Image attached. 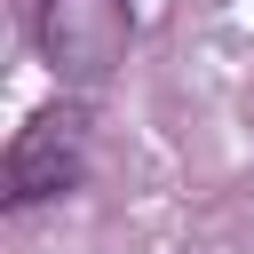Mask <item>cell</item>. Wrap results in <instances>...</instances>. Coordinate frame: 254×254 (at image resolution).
Masks as SVG:
<instances>
[{"label": "cell", "mask_w": 254, "mask_h": 254, "mask_svg": "<svg viewBox=\"0 0 254 254\" xmlns=\"http://www.w3.org/2000/svg\"><path fill=\"white\" fill-rule=\"evenodd\" d=\"M87 151H95V111L79 87H64L56 103H40L16 135H8V159H0V206L8 214H32L48 198H71L87 183Z\"/></svg>", "instance_id": "cell-1"}, {"label": "cell", "mask_w": 254, "mask_h": 254, "mask_svg": "<svg viewBox=\"0 0 254 254\" xmlns=\"http://www.w3.org/2000/svg\"><path fill=\"white\" fill-rule=\"evenodd\" d=\"M32 48L64 87L95 95L135 48V0H32Z\"/></svg>", "instance_id": "cell-2"}]
</instances>
